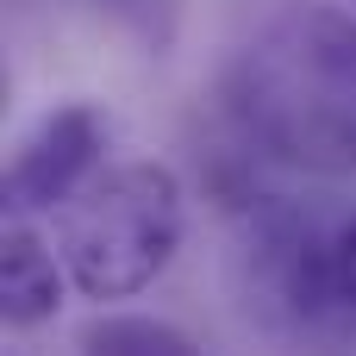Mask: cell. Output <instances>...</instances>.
<instances>
[{
    "mask_svg": "<svg viewBox=\"0 0 356 356\" xmlns=\"http://www.w3.org/2000/svg\"><path fill=\"white\" fill-rule=\"evenodd\" d=\"M63 257L38 238L31 219H6L0 225V319L13 332H38L44 319H56L63 307Z\"/></svg>",
    "mask_w": 356,
    "mask_h": 356,
    "instance_id": "obj_5",
    "label": "cell"
},
{
    "mask_svg": "<svg viewBox=\"0 0 356 356\" xmlns=\"http://www.w3.org/2000/svg\"><path fill=\"white\" fill-rule=\"evenodd\" d=\"M100 150H106V119L88 100H69V106L44 113L6 163V219L63 213L100 175Z\"/></svg>",
    "mask_w": 356,
    "mask_h": 356,
    "instance_id": "obj_4",
    "label": "cell"
},
{
    "mask_svg": "<svg viewBox=\"0 0 356 356\" xmlns=\"http://www.w3.org/2000/svg\"><path fill=\"white\" fill-rule=\"evenodd\" d=\"M244 131L313 175L356 169V19L338 6L275 13L232 69Z\"/></svg>",
    "mask_w": 356,
    "mask_h": 356,
    "instance_id": "obj_1",
    "label": "cell"
},
{
    "mask_svg": "<svg viewBox=\"0 0 356 356\" xmlns=\"http://www.w3.org/2000/svg\"><path fill=\"white\" fill-rule=\"evenodd\" d=\"M181 250V181L169 163H113L56 213V257L81 300L144 294Z\"/></svg>",
    "mask_w": 356,
    "mask_h": 356,
    "instance_id": "obj_2",
    "label": "cell"
},
{
    "mask_svg": "<svg viewBox=\"0 0 356 356\" xmlns=\"http://www.w3.org/2000/svg\"><path fill=\"white\" fill-rule=\"evenodd\" d=\"M250 313L294 332H356V207H275L250 232Z\"/></svg>",
    "mask_w": 356,
    "mask_h": 356,
    "instance_id": "obj_3",
    "label": "cell"
},
{
    "mask_svg": "<svg viewBox=\"0 0 356 356\" xmlns=\"http://www.w3.org/2000/svg\"><path fill=\"white\" fill-rule=\"evenodd\" d=\"M81 356H207L181 325L150 319V313H94L75 332Z\"/></svg>",
    "mask_w": 356,
    "mask_h": 356,
    "instance_id": "obj_6",
    "label": "cell"
}]
</instances>
